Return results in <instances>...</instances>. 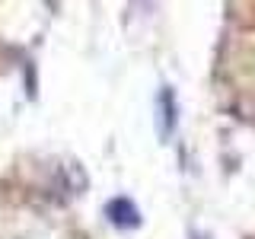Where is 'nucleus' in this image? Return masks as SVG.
I'll return each mask as SVG.
<instances>
[{
	"label": "nucleus",
	"instance_id": "obj_2",
	"mask_svg": "<svg viewBox=\"0 0 255 239\" xmlns=\"http://www.w3.org/2000/svg\"><path fill=\"white\" fill-rule=\"evenodd\" d=\"M163 106H166V115H163V118H166L163 134H169V131H172V121H175V109H172V93H169V90L163 93Z\"/></svg>",
	"mask_w": 255,
	"mask_h": 239
},
{
	"label": "nucleus",
	"instance_id": "obj_1",
	"mask_svg": "<svg viewBox=\"0 0 255 239\" xmlns=\"http://www.w3.org/2000/svg\"><path fill=\"white\" fill-rule=\"evenodd\" d=\"M109 217H112L115 227H134V223H137V207L131 201H125V198H118V201L109 204Z\"/></svg>",
	"mask_w": 255,
	"mask_h": 239
}]
</instances>
